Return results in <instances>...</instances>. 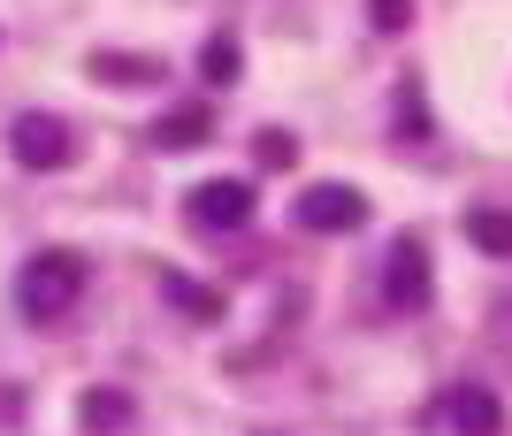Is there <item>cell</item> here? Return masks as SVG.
Listing matches in <instances>:
<instances>
[{
	"label": "cell",
	"mask_w": 512,
	"mask_h": 436,
	"mask_svg": "<svg viewBox=\"0 0 512 436\" xmlns=\"http://www.w3.org/2000/svg\"><path fill=\"white\" fill-rule=\"evenodd\" d=\"M77 291H85V261L77 253H31L23 261V284H16V299H23V314L31 322H54V314H69L77 306Z\"/></svg>",
	"instance_id": "1"
},
{
	"label": "cell",
	"mask_w": 512,
	"mask_h": 436,
	"mask_svg": "<svg viewBox=\"0 0 512 436\" xmlns=\"http://www.w3.org/2000/svg\"><path fill=\"white\" fill-rule=\"evenodd\" d=\"M8 146H16L23 169H62V161H69V123L31 108V115H16V123H8Z\"/></svg>",
	"instance_id": "2"
},
{
	"label": "cell",
	"mask_w": 512,
	"mask_h": 436,
	"mask_svg": "<svg viewBox=\"0 0 512 436\" xmlns=\"http://www.w3.org/2000/svg\"><path fill=\"white\" fill-rule=\"evenodd\" d=\"M192 222L199 230H245L253 222V184H237V176H214V184H192Z\"/></svg>",
	"instance_id": "3"
},
{
	"label": "cell",
	"mask_w": 512,
	"mask_h": 436,
	"mask_svg": "<svg viewBox=\"0 0 512 436\" xmlns=\"http://www.w3.org/2000/svg\"><path fill=\"white\" fill-rule=\"evenodd\" d=\"M299 222H306V230H360L367 199L352 192V184H314V192L299 199Z\"/></svg>",
	"instance_id": "4"
},
{
	"label": "cell",
	"mask_w": 512,
	"mask_h": 436,
	"mask_svg": "<svg viewBox=\"0 0 512 436\" xmlns=\"http://www.w3.org/2000/svg\"><path fill=\"white\" fill-rule=\"evenodd\" d=\"M436 421H451L459 436H497V429H505V414H497V398H490V391H474V383H467V391H444Z\"/></svg>",
	"instance_id": "5"
},
{
	"label": "cell",
	"mask_w": 512,
	"mask_h": 436,
	"mask_svg": "<svg viewBox=\"0 0 512 436\" xmlns=\"http://www.w3.org/2000/svg\"><path fill=\"white\" fill-rule=\"evenodd\" d=\"M428 299V253L421 238H398L390 245V306H421Z\"/></svg>",
	"instance_id": "6"
},
{
	"label": "cell",
	"mask_w": 512,
	"mask_h": 436,
	"mask_svg": "<svg viewBox=\"0 0 512 436\" xmlns=\"http://www.w3.org/2000/svg\"><path fill=\"white\" fill-rule=\"evenodd\" d=\"M467 238L482 245V253H497V261H512V215H505V207H482V215H467Z\"/></svg>",
	"instance_id": "7"
},
{
	"label": "cell",
	"mask_w": 512,
	"mask_h": 436,
	"mask_svg": "<svg viewBox=\"0 0 512 436\" xmlns=\"http://www.w3.org/2000/svg\"><path fill=\"white\" fill-rule=\"evenodd\" d=\"M199 69H207V85H230V77H237V39H207Z\"/></svg>",
	"instance_id": "8"
},
{
	"label": "cell",
	"mask_w": 512,
	"mask_h": 436,
	"mask_svg": "<svg viewBox=\"0 0 512 436\" xmlns=\"http://www.w3.org/2000/svg\"><path fill=\"white\" fill-rule=\"evenodd\" d=\"M85 421H92V429H100V421H123V391H92Z\"/></svg>",
	"instance_id": "9"
},
{
	"label": "cell",
	"mask_w": 512,
	"mask_h": 436,
	"mask_svg": "<svg viewBox=\"0 0 512 436\" xmlns=\"http://www.w3.org/2000/svg\"><path fill=\"white\" fill-rule=\"evenodd\" d=\"M199 131H207V115H176V123H161L153 138H161V146H176V138H199Z\"/></svg>",
	"instance_id": "10"
},
{
	"label": "cell",
	"mask_w": 512,
	"mask_h": 436,
	"mask_svg": "<svg viewBox=\"0 0 512 436\" xmlns=\"http://www.w3.org/2000/svg\"><path fill=\"white\" fill-rule=\"evenodd\" d=\"M260 161H268V169H283V161H291V138H283V131H260Z\"/></svg>",
	"instance_id": "11"
}]
</instances>
